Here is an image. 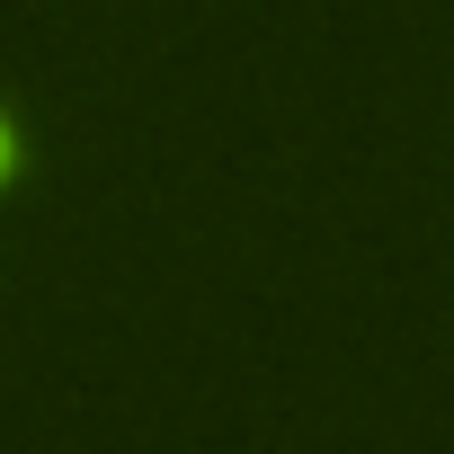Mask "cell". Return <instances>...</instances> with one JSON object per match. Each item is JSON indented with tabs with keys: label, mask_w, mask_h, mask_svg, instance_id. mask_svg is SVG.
<instances>
[{
	"label": "cell",
	"mask_w": 454,
	"mask_h": 454,
	"mask_svg": "<svg viewBox=\"0 0 454 454\" xmlns=\"http://www.w3.org/2000/svg\"><path fill=\"white\" fill-rule=\"evenodd\" d=\"M19 178V134H10V116H0V187Z\"/></svg>",
	"instance_id": "obj_1"
}]
</instances>
